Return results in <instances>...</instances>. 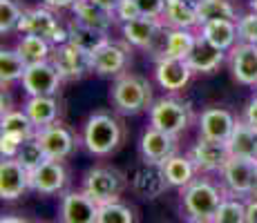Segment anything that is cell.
I'll use <instances>...</instances> for the list:
<instances>
[{"label": "cell", "instance_id": "cell-28", "mask_svg": "<svg viewBox=\"0 0 257 223\" xmlns=\"http://www.w3.org/2000/svg\"><path fill=\"white\" fill-rule=\"evenodd\" d=\"M70 43L76 45L78 49H83L85 54H94L98 47H103L110 38H107V32H98V29H92V27H85L78 21H72L70 27Z\"/></svg>", "mask_w": 257, "mask_h": 223}, {"label": "cell", "instance_id": "cell-8", "mask_svg": "<svg viewBox=\"0 0 257 223\" xmlns=\"http://www.w3.org/2000/svg\"><path fill=\"white\" fill-rule=\"evenodd\" d=\"M23 89L29 96H54L61 85V74L49 61L36 63V65H27L23 74Z\"/></svg>", "mask_w": 257, "mask_h": 223}, {"label": "cell", "instance_id": "cell-18", "mask_svg": "<svg viewBox=\"0 0 257 223\" xmlns=\"http://www.w3.org/2000/svg\"><path fill=\"white\" fill-rule=\"evenodd\" d=\"M192 74L195 72L190 69L188 61H181V58H159L157 61V69H155L157 83L164 89H170V92L184 89Z\"/></svg>", "mask_w": 257, "mask_h": 223}, {"label": "cell", "instance_id": "cell-5", "mask_svg": "<svg viewBox=\"0 0 257 223\" xmlns=\"http://www.w3.org/2000/svg\"><path fill=\"white\" fill-rule=\"evenodd\" d=\"M121 190H123V176L116 170H110V167H94V170L87 172L85 181H83V192L87 196H92L98 205L118 201Z\"/></svg>", "mask_w": 257, "mask_h": 223}, {"label": "cell", "instance_id": "cell-17", "mask_svg": "<svg viewBox=\"0 0 257 223\" xmlns=\"http://www.w3.org/2000/svg\"><path fill=\"white\" fill-rule=\"evenodd\" d=\"M175 136L168 132H161L157 127H148L141 136V154L148 163H155V165H164V163L175 154Z\"/></svg>", "mask_w": 257, "mask_h": 223}, {"label": "cell", "instance_id": "cell-36", "mask_svg": "<svg viewBox=\"0 0 257 223\" xmlns=\"http://www.w3.org/2000/svg\"><path fill=\"white\" fill-rule=\"evenodd\" d=\"M16 158L27 167L29 172H32V170H36L38 165H43V163L47 161V154L41 147V143L36 141V136H34V138H27V141L23 143V147H21V152H18Z\"/></svg>", "mask_w": 257, "mask_h": 223}, {"label": "cell", "instance_id": "cell-21", "mask_svg": "<svg viewBox=\"0 0 257 223\" xmlns=\"http://www.w3.org/2000/svg\"><path fill=\"white\" fill-rule=\"evenodd\" d=\"M186 61H188V65H190L192 72L210 74L221 65V61H224V49L215 47V45L208 43L204 36H197L195 47H192L190 56H188Z\"/></svg>", "mask_w": 257, "mask_h": 223}, {"label": "cell", "instance_id": "cell-47", "mask_svg": "<svg viewBox=\"0 0 257 223\" xmlns=\"http://www.w3.org/2000/svg\"><path fill=\"white\" fill-rule=\"evenodd\" d=\"M0 223H27L25 219H18V216H3Z\"/></svg>", "mask_w": 257, "mask_h": 223}, {"label": "cell", "instance_id": "cell-6", "mask_svg": "<svg viewBox=\"0 0 257 223\" xmlns=\"http://www.w3.org/2000/svg\"><path fill=\"white\" fill-rule=\"evenodd\" d=\"M224 183L235 196H250L253 183L257 174V158H244V156H230V161L221 170Z\"/></svg>", "mask_w": 257, "mask_h": 223}, {"label": "cell", "instance_id": "cell-12", "mask_svg": "<svg viewBox=\"0 0 257 223\" xmlns=\"http://www.w3.org/2000/svg\"><path fill=\"white\" fill-rule=\"evenodd\" d=\"M63 29V25L58 23V18L49 12V7H36L23 14L21 23H18V32L29 34V36H41L45 41L54 43L56 34ZM54 47V45H52Z\"/></svg>", "mask_w": 257, "mask_h": 223}, {"label": "cell", "instance_id": "cell-43", "mask_svg": "<svg viewBox=\"0 0 257 223\" xmlns=\"http://www.w3.org/2000/svg\"><path fill=\"white\" fill-rule=\"evenodd\" d=\"M244 121L248 123L250 127L257 132V96L253 98V101L248 103V107H246V114H244Z\"/></svg>", "mask_w": 257, "mask_h": 223}, {"label": "cell", "instance_id": "cell-23", "mask_svg": "<svg viewBox=\"0 0 257 223\" xmlns=\"http://www.w3.org/2000/svg\"><path fill=\"white\" fill-rule=\"evenodd\" d=\"M32 123L41 130V127L54 125L58 118V103L54 96H29L23 107Z\"/></svg>", "mask_w": 257, "mask_h": 223}, {"label": "cell", "instance_id": "cell-27", "mask_svg": "<svg viewBox=\"0 0 257 223\" xmlns=\"http://www.w3.org/2000/svg\"><path fill=\"white\" fill-rule=\"evenodd\" d=\"M208 43H212L219 49H230L235 47L237 36V23L235 21H212V23H204L201 25V34Z\"/></svg>", "mask_w": 257, "mask_h": 223}, {"label": "cell", "instance_id": "cell-2", "mask_svg": "<svg viewBox=\"0 0 257 223\" xmlns=\"http://www.w3.org/2000/svg\"><path fill=\"white\" fill-rule=\"evenodd\" d=\"M112 105L121 114H139L152 107V89L146 78L137 74H121L112 85Z\"/></svg>", "mask_w": 257, "mask_h": 223}, {"label": "cell", "instance_id": "cell-46", "mask_svg": "<svg viewBox=\"0 0 257 223\" xmlns=\"http://www.w3.org/2000/svg\"><path fill=\"white\" fill-rule=\"evenodd\" d=\"M92 3H96V5H98V7H103V9H105V12L114 14V9H116L118 0H92Z\"/></svg>", "mask_w": 257, "mask_h": 223}, {"label": "cell", "instance_id": "cell-45", "mask_svg": "<svg viewBox=\"0 0 257 223\" xmlns=\"http://www.w3.org/2000/svg\"><path fill=\"white\" fill-rule=\"evenodd\" d=\"M78 0H45V7L49 9H65V7H74Z\"/></svg>", "mask_w": 257, "mask_h": 223}, {"label": "cell", "instance_id": "cell-29", "mask_svg": "<svg viewBox=\"0 0 257 223\" xmlns=\"http://www.w3.org/2000/svg\"><path fill=\"white\" fill-rule=\"evenodd\" d=\"M161 167H164V174L172 187H186L195 181L192 176H195L197 167H195V163H192V158L172 154Z\"/></svg>", "mask_w": 257, "mask_h": 223}, {"label": "cell", "instance_id": "cell-49", "mask_svg": "<svg viewBox=\"0 0 257 223\" xmlns=\"http://www.w3.org/2000/svg\"><path fill=\"white\" fill-rule=\"evenodd\" d=\"M250 12H253L255 16H257V0H253V3H250Z\"/></svg>", "mask_w": 257, "mask_h": 223}, {"label": "cell", "instance_id": "cell-30", "mask_svg": "<svg viewBox=\"0 0 257 223\" xmlns=\"http://www.w3.org/2000/svg\"><path fill=\"white\" fill-rule=\"evenodd\" d=\"M16 52L21 54L27 65H36V63L49 61V56H52V43L41 36H29V34H25L21 38V43H18Z\"/></svg>", "mask_w": 257, "mask_h": 223}, {"label": "cell", "instance_id": "cell-48", "mask_svg": "<svg viewBox=\"0 0 257 223\" xmlns=\"http://www.w3.org/2000/svg\"><path fill=\"white\" fill-rule=\"evenodd\" d=\"M250 196L257 199V174H255V183H253V192H250Z\"/></svg>", "mask_w": 257, "mask_h": 223}, {"label": "cell", "instance_id": "cell-37", "mask_svg": "<svg viewBox=\"0 0 257 223\" xmlns=\"http://www.w3.org/2000/svg\"><path fill=\"white\" fill-rule=\"evenodd\" d=\"M212 223H246V203L237 199H224Z\"/></svg>", "mask_w": 257, "mask_h": 223}, {"label": "cell", "instance_id": "cell-31", "mask_svg": "<svg viewBox=\"0 0 257 223\" xmlns=\"http://www.w3.org/2000/svg\"><path fill=\"white\" fill-rule=\"evenodd\" d=\"M197 14H199V25L212 21L237 23V12L228 0H197Z\"/></svg>", "mask_w": 257, "mask_h": 223}, {"label": "cell", "instance_id": "cell-10", "mask_svg": "<svg viewBox=\"0 0 257 223\" xmlns=\"http://www.w3.org/2000/svg\"><path fill=\"white\" fill-rule=\"evenodd\" d=\"M190 158L197 170L215 172V170H224V165L230 161V150L224 141H210V138L201 136L197 141V145L192 147Z\"/></svg>", "mask_w": 257, "mask_h": 223}, {"label": "cell", "instance_id": "cell-19", "mask_svg": "<svg viewBox=\"0 0 257 223\" xmlns=\"http://www.w3.org/2000/svg\"><path fill=\"white\" fill-rule=\"evenodd\" d=\"M230 69L237 83L241 85H257V45L239 43L233 47Z\"/></svg>", "mask_w": 257, "mask_h": 223}, {"label": "cell", "instance_id": "cell-39", "mask_svg": "<svg viewBox=\"0 0 257 223\" xmlns=\"http://www.w3.org/2000/svg\"><path fill=\"white\" fill-rule=\"evenodd\" d=\"M237 36H239L241 43L257 45V16L253 12L237 21Z\"/></svg>", "mask_w": 257, "mask_h": 223}, {"label": "cell", "instance_id": "cell-25", "mask_svg": "<svg viewBox=\"0 0 257 223\" xmlns=\"http://www.w3.org/2000/svg\"><path fill=\"white\" fill-rule=\"evenodd\" d=\"M230 150V156H244V158H257V132L246 121H237L233 134L226 141Z\"/></svg>", "mask_w": 257, "mask_h": 223}, {"label": "cell", "instance_id": "cell-14", "mask_svg": "<svg viewBox=\"0 0 257 223\" xmlns=\"http://www.w3.org/2000/svg\"><path fill=\"white\" fill-rule=\"evenodd\" d=\"M29 183H32V190L38 192V194H56L67 183L65 167H63L61 161L47 158L43 165L29 172Z\"/></svg>", "mask_w": 257, "mask_h": 223}, {"label": "cell", "instance_id": "cell-11", "mask_svg": "<svg viewBox=\"0 0 257 223\" xmlns=\"http://www.w3.org/2000/svg\"><path fill=\"white\" fill-rule=\"evenodd\" d=\"M36 141L41 143V147L45 150L47 158H54V161H63L74 152V136L72 132L67 130L61 123H54V125L41 127L36 132Z\"/></svg>", "mask_w": 257, "mask_h": 223}, {"label": "cell", "instance_id": "cell-41", "mask_svg": "<svg viewBox=\"0 0 257 223\" xmlns=\"http://www.w3.org/2000/svg\"><path fill=\"white\" fill-rule=\"evenodd\" d=\"M114 16L121 23H130V21H135V18H141V9H139V5H137V0H118Z\"/></svg>", "mask_w": 257, "mask_h": 223}, {"label": "cell", "instance_id": "cell-13", "mask_svg": "<svg viewBox=\"0 0 257 223\" xmlns=\"http://www.w3.org/2000/svg\"><path fill=\"white\" fill-rule=\"evenodd\" d=\"M127 61H130L127 49L107 41L103 47L90 54V72H96L101 76H118L127 67Z\"/></svg>", "mask_w": 257, "mask_h": 223}, {"label": "cell", "instance_id": "cell-4", "mask_svg": "<svg viewBox=\"0 0 257 223\" xmlns=\"http://www.w3.org/2000/svg\"><path fill=\"white\" fill-rule=\"evenodd\" d=\"M190 121H192L190 105L179 101V98L164 96L152 103V107H150V125L161 132L172 134V136L184 132L190 125Z\"/></svg>", "mask_w": 257, "mask_h": 223}, {"label": "cell", "instance_id": "cell-22", "mask_svg": "<svg viewBox=\"0 0 257 223\" xmlns=\"http://www.w3.org/2000/svg\"><path fill=\"white\" fill-rule=\"evenodd\" d=\"M164 29V25L159 23V18H135L130 23H123V38L135 47H150L152 41L157 38V34Z\"/></svg>", "mask_w": 257, "mask_h": 223}, {"label": "cell", "instance_id": "cell-40", "mask_svg": "<svg viewBox=\"0 0 257 223\" xmlns=\"http://www.w3.org/2000/svg\"><path fill=\"white\" fill-rule=\"evenodd\" d=\"M25 141H27V138L18 136V134L3 132L0 134V154H3V158H16Z\"/></svg>", "mask_w": 257, "mask_h": 223}, {"label": "cell", "instance_id": "cell-15", "mask_svg": "<svg viewBox=\"0 0 257 223\" xmlns=\"http://www.w3.org/2000/svg\"><path fill=\"white\" fill-rule=\"evenodd\" d=\"M98 203L85 192H67L61 203L63 223H96Z\"/></svg>", "mask_w": 257, "mask_h": 223}, {"label": "cell", "instance_id": "cell-38", "mask_svg": "<svg viewBox=\"0 0 257 223\" xmlns=\"http://www.w3.org/2000/svg\"><path fill=\"white\" fill-rule=\"evenodd\" d=\"M23 9L14 0H0V34H9L18 29V23L23 18Z\"/></svg>", "mask_w": 257, "mask_h": 223}, {"label": "cell", "instance_id": "cell-42", "mask_svg": "<svg viewBox=\"0 0 257 223\" xmlns=\"http://www.w3.org/2000/svg\"><path fill=\"white\" fill-rule=\"evenodd\" d=\"M141 9V16L148 18H161L166 12V0H137Z\"/></svg>", "mask_w": 257, "mask_h": 223}, {"label": "cell", "instance_id": "cell-33", "mask_svg": "<svg viewBox=\"0 0 257 223\" xmlns=\"http://www.w3.org/2000/svg\"><path fill=\"white\" fill-rule=\"evenodd\" d=\"M0 130L9 132V134H18L23 138H34L38 132V127L32 123V118L27 116V112L21 110H12L7 114H3V121H0Z\"/></svg>", "mask_w": 257, "mask_h": 223}, {"label": "cell", "instance_id": "cell-24", "mask_svg": "<svg viewBox=\"0 0 257 223\" xmlns=\"http://www.w3.org/2000/svg\"><path fill=\"white\" fill-rule=\"evenodd\" d=\"M166 23L172 25V29H192L199 25L197 3L190 0H166Z\"/></svg>", "mask_w": 257, "mask_h": 223}, {"label": "cell", "instance_id": "cell-34", "mask_svg": "<svg viewBox=\"0 0 257 223\" xmlns=\"http://www.w3.org/2000/svg\"><path fill=\"white\" fill-rule=\"evenodd\" d=\"M25 69H27V63L23 61V56L16 49H3L0 52V81H3V85L23 78Z\"/></svg>", "mask_w": 257, "mask_h": 223}, {"label": "cell", "instance_id": "cell-51", "mask_svg": "<svg viewBox=\"0 0 257 223\" xmlns=\"http://www.w3.org/2000/svg\"><path fill=\"white\" fill-rule=\"evenodd\" d=\"M255 87H257V85H255ZM255 96H257V94H255Z\"/></svg>", "mask_w": 257, "mask_h": 223}, {"label": "cell", "instance_id": "cell-20", "mask_svg": "<svg viewBox=\"0 0 257 223\" xmlns=\"http://www.w3.org/2000/svg\"><path fill=\"white\" fill-rule=\"evenodd\" d=\"M237 125V121L233 118V114L219 110V107H210L201 114L199 121V130L204 138H210V141H228V136L233 134Z\"/></svg>", "mask_w": 257, "mask_h": 223}, {"label": "cell", "instance_id": "cell-16", "mask_svg": "<svg viewBox=\"0 0 257 223\" xmlns=\"http://www.w3.org/2000/svg\"><path fill=\"white\" fill-rule=\"evenodd\" d=\"M170 185L164 174V167L155 165V163H143L141 167H137L132 174V190L137 194H141L143 199H157L166 192V187Z\"/></svg>", "mask_w": 257, "mask_h": 223}, {"label": "cell", "instance_id": "cell-44", "mask_svg": "<svg viewBox=\"0 0 257 223\" xmlns=\"http://www.w3.org/2000/svg\"><path fill=\"white\" fill-rule=\"evenodd\" d=\"M246 223H257V199L246 203Z\"/></svg>", "mask_w": 257, "mask_h": 223}, {"label": "cell", "instance_id": "cell-7", "mask_svg": "<svg viewBox=\"0 0 257 223\" xmlns=\"http://www.w3.org/2000/svg\"><path fill=\"white\" fill-rule=\"evenodd\" d=\"M49 63L56 67L61 78H67V81L81 78L85 72H90V54H85L83 49H78L76 45H72V43L52 47Z\"/></svg>", "mask_w": 257, "mask_h": 223}, {"label": "cell", "instance_id": "cell-50", "mask_svg": "<svg viewBox=\"0 0 257 223\" xmlns=\"http://www.w3.org/2000/svg\"><path fill=\"white\" fill-rule=\"evenodd\" d=\"M188 223H199V221H195V219H188Z\"/></svg>", "mask_w": 257, "mask_h": 223}, {"label": "cell", "instance_id": "cell-26", "mask_svg": "<svg viewBox=\"0 0 257 223\" xmlns=\"http://www.w3.org/2000/svg\"><path fill=\"white\" fill-rule=\"evenodd\" d=\"M72 9H74V21H78L81 25H85V27L98 29V32H107L110 29L112 14L105 12L103 7H98L92 0H78Z\"/></svg>", "mask_w": 257, "mask_h": 223}, {"label": "cell", "instance_id": "cell-52", "mask_svg": "<svg viewBox=\"0 0 257 223\" xmlns=\"http://www.w3.org/2000/svg\"><path fill=\"white\" fill-rule=\"evenodd\" d=\"M255 156H257V154H255Z\"/></svg>", "mask_w": 257, "mask_h": 223}, {"label": "cell", "instance_id": "cell-3", "mask_svg": "<svg viewBox=\"0 0 257 223\" xmlns=\"http://www.w3.org/2000/svg\"><path fill=\"white\" fill-rule=\"evenodd\" d=\"M221 201H224L221 190L206 178H195L190 185L184 187V207L188 212V219L212 223Z\"/></svg>", "mask_w": 257, "mask_h": 223}, {"label": "cell", "instance_id": "cell-9", "mask_svg": "<svg viewBox=\"0 0 257 223\" xmlns=\"http://www.w3.org/2000/svg\"><path fill=\"white\" fill-rule=\"evenodd\" d=\"M32 187L29 183V170L18 158H3L0 163V196L5 201H14L23 196Z\"/></svg>", "mask_w": 257, "mask_h": 223}, {"label": "cell", "instance_id": "cell-32", "mask_svg": "<svg viewBox=\"0 0 257 223\" xmlns=\"http://www.w3.org/2000/svg\"><path fill=\"white\" fill-rule=\"evenodd\" d=\"M197 36L190 29H170L168 32V47H166V58H181L186 61L190 56L192 47H195Z\"/></svg>", "mask_w": 257, "mask_h": 223}, {"label": "cell", "instance_id": "cell-35", "mask_svg": "<svg viewBox=\"0 0 257 223\" xmlns=\"http://www.w3.org/2000/svg\"><path fill=\"white\" fill-rule=\"evenodd\" d=\"M96 223H135V212L125 203L112 201L105 205H98Z\"/></svg>", "mask_w": 257, "mask_h": 223}, {"label": "cell", "instance_id": "cell-1", "mask_svg": "<svg viewBox=\"0 0 257 223\" xmlns=\"http://www.w3.org/2000/svg\"><path fill=\"white\" fill-rule=\"evenodd\" d=\"M123 141V123L110 112H96L87 118L83 130V143L96 156L114 152Z\"/></svg>", "mask_w": 257, "mask_h": 223}]
</instances>
